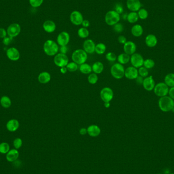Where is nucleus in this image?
<instances>
[{
    "label": "nucleus",
    "instance_id": "obj_22",
    "mask_svg": "<svg viewBox=\"0 0 174 174\" xmlns=\"http://www.w3.org/2000/svg\"><path fill=\"white\" fill-rule=\"evenodd\" d=\"M131 32L133 36L136 37H139L143 35L144 30L142 25L136 24L132 26L131 29Z\"/></svg>",
    "mask_w": 174,
    "mask_h": 174
},
{
    "label": "nucleus",
    "instance_id": "obj_12",
    "mask_svg": "<svg viewBox=\"0 0 174 174\" xmlns=\"http://www.w3.org/2000/svg\"><path fill=\"white\" fill-rule=\"evenodd\" d=\"M127 8L131 12H138L142 7V4L140 0H127Z\"/></svg>",
    "mask_w": 174,
    "mask_h": 174
},
{
    "label": "nucleus",
    "instance_id": "obj_20",
    "mask_svg": "<svg viewBox=\"0 0 174 174\" xmlns=\"http://www.w3.org/2000/svg\"><path fill=\"white\" fill-rule=\"evenodd\" d=\"M157 39L153 34L148 35L145 39V43L149 47H154L157 44Z\"/></svg>",
    "mask_w": 174,
    "mask_h": 174
},
{
    "label": "nucleus",
    "instance_id": "obj_13",
    "mask_svg": "<svg viewBox=\"0 0 174 174\" xmlns=\"http://www.w3.org/2000/svg\"><path fill=\"white\" fill-rule=\"evenodd\" d=\"M21 30L20 25L18 23H14L9 26L7 33L9 37L13 38L19 35Z\"/></svg>",
    "mask_w": 174,
    "mask_h": 174
},
{
    "label": "nucleus",
    "instance_id": "obj_3",
    "mask_svg": "<svg viewBox=\"0 0 174 174\" xmlns=\"http://www.w3.org/2000/svg\"><path fill=\"white\" fill-rule=\"evenodd\" d=\"M72 60L78 65L86 63L88 59V54L82 49H78L74 51L72 54Z\"/></svg>",
    "mask_w": 174,
    "mask_h": 174
},
{
    "label": "nucleus",
    "instance_id": "obj_25",
    "mask_svg": "<svg viewBox=\"0 0 174 174\" xmlns=\"http://www.w3.org/2000/svg\"><path fill=\"white\" fill-rule=\"evenodd\" d=\"M19 156V153L16 149L10 150L6 155V159L8 162H14Z\"/></svg>",
    "mask_w": 174,
    "mask_h": 174
},
{
    "label": "nucleus",
    "instance_id": "obj_4",
    "mask_svg": "<svg viewBox=\"0 0 174 174\" xmlns=\"http://www.w3.org/2000/svg\"><path fill=\"white\" fill-rule=\"evenodd\" d=\"M121 19L120 14L115 10L109 11L105 17V23L109 26H113L119 23Z\"/></svg>",
    "mask_w": 174,
    "mask_h": 174
},
{
    "label": "nucleus",
    "instance_id": "obj_45",
    "mask_svg": "<svg viewBox=\"0 0 174 174\" xmlns=\"http://www.w3.org/2000/svg\"><path fill=\"white\" fill-rule=\"evenodd\" d=\"M13 38L12 37H5L3 39V43L6 45H8L9 44H10L11 42L12 41Z\"/></svg>",
    "mask_w": 174,
    "mask_h": 174
},
{
    "label": "nucleus",
    "instance_id": "obj_6",
    "mask_svg": "<svg viewBox=\"0 0 174 174\" xmlns=\"http://www.w3.org/2000/svg\"><path fill=\"white\" fill-rule=\"evenodd\" d=\"M168 87L165 83H160L155 86L154 92L157 96L162 97L166 96L168 93Z\"/></svg>",
    "mask_w": 174,
    "mask_h": 174
},
{
    "label": "nucleus",
    "instance_id": "obj_1",
    "mask_svg": "<svg viewBox=\"0 0 174 174\" xmlns=\"http://www.w3.org/2000/svg\"><path fill=\"white\" fill-rule=\"evenodd\" d=\"M158 105L162 111L168 112L174 108V100L168 96L162 97L158 101Z\"/></svg>",
    "mask_w": 174,
    "mask_h": 174
},
{
    "label": "nucleus",
    "instance_id": "obj_49",
    "mask_svg": "<svg viewBox=\"0 0 174 174\" xmlns=\"http://www.w3.org/2000/svg\"><path fill=\"white\" fill-rule=\"evenodd\" d=\"M135 80H136V82L137 84H138L139 85H143V81H144L143 77H142L140 76H138L136 78Z\"/></svg>",
    "mask_w": 174,
    "mask_h": 174
},
{
    "label": "nucleus",
    "instance_id": "obj_48",
    "mask_svg": "<svg viewBox=\"0 0 174 174\" xmlns=\"http://www.w3.org/2000/svg\"><path fill=\"white\" fill-rule=\"evenodd\" d=\"M7 32L5 30L0 28V38H4L6 37Z\"/></svg>",
    "mask_w": 174,
    "mask_h": 174
},
{
    "label": "nucleus",
    "instance_id": "obj_15",
    "mask_svg": "<svg viewBox=\"0 0 174 174\" xmlns=\"http://www.w3.org/2000/svg\"><path fill=\"white\" fill-rule=\"evenodd\" d=\"M95 43L94 41L91 39H87L83 43L84 50L87 54H93L95 50Z\"/></svg>",
    "mask_w": 174,
    "mask_h": 174
},
{
    "label": "nucleus",
    "instance_id": "obj_43",
    "mask_svg": "<svg viewBox=\"0 0 174 174\" xmlns=\"http://www.w3.org/2000/svg\"><path fill=\"white\" fill-rule=\"evenodd\" d=\"M23 144V142L21 138H17L15 139L13 142V145L16 149H18L21 147Z\"/></svg>",
    "mask_w": 174,
    "mask_h": 174
},
{
    "label": "nucleus",
    "instance_id": "obj_55",
    "mask_svg": "<svg viewBox=\"0 0 174 174\" xmlns=\"http://www.w3.org/2000/svg\"></svg>",
    "mask_w": 174,
    "mask_h": 174
},
{
    "label": "nucleus",
    "instance_id": "obj_40",
    "mask_svg": "<svg viewBox=\"0 0 174 174\" xmlns=\"http://www.w3.org/2000/svg\"><path fill=\"white\" fill-rule=\"evenodd\" d=\"M113 30L114 31L117 33H120L123 31L124 30V26L122 25V23H116V25H113Z\"/></svg>",
    "mask_w": 174,
    "mask_h": 174
},
{
    "label": "nucleus",
    "instance_id": "obj_27",
    "mask_svg": "<svg viewBox=\"0 0 174 174\" xmlns=\"http://www.w3.org/2000/svg\"><path fill=\"white\" fill-rule=\"evenodd\" d=\"M117 60L119 63L122 65L126 64L130 61V56L126 53H122L118 56Z\"/></svg>",
    "mask_w": 174,
    "mask_h": 174
},
{
    "label": "nucleus",
    "instance_id": "obj_30",
    "mask_svg": "<svg viewBox=\"0 0 174 174\" xmlns=\"http://www.w3.org/2000/svg\"><path fill=\"white\" fill-rule=\"evenodd\" d=\"M164 83L168 87H174V74H168L164 78Z\"/></svg>",
    "mask_w": 174,
    "mask_h": 174
},
{
    "label": "nucleus",
    "instance_id": "obj_14",
    "mask_svg": "<svg viewBox=\"0 0 174 174\" xmlns=\"http://www.w3.org/2000/svg\"><path fill=\"white\" fill-rule=\"evenodd\" d=\"M143 86L144 88L148 91H151L154 90L155 86V83L152 76L146 77L145 79H144Z\"/></svg>",
    "mask_w": 174,
    "mask_h": 174
},
{
    "label": "nucleus",
    "instance_id": "obj_34",
    "mask_svg": "<svg viewBox=\"0 0 174 174\" xmlns=\"http://www.w3.org/2000/svg\"><path fill=\"white\" fill-rule=\"evenodd\" d=\"M137 13H138L139 19H142V20L147 19L148 17V15H149L148 11L144 8L140 9Z\"/></svg>",
    "mask_w": 174,
    "mask_h": 174
},
{
    "label": "nucleus",
    "instance_id": "obj_52",
    "mask_svg": "<svg viewBox=\"0 0 174 174\" xmlns=\"http://www.w3.org/2000/svg\"><path fill=\"white\" fill-rule=\"evenodd\" d=\"M80 134L81 135H85L87 133V129L86 128H82L80 130Z\"/></svg>",
    "mask_w": 174,
    "mask_h": 174
},
{
    "label": "nucleus",
    "instance_id": "obj_47",
    "mask_svg": "<svg viewBox=\"0 0 174 174\" xmlns=\"http://www.w3.org/2000/svg\"><path fill=\"white\" fill-rule=\"evenodd\" d=\"M59 50L60 52V53L63 54H66V53L68 52V48L67 47V45L65 46H61L59 48Z\"/></svg>",
    "mask_w": 174,
    "mask_h": 174
},
{
    "label": "nucleus",
    "instance_id": "obj_51",
    "mask_svg": "<svg viewBox=\"0 0 174 174\" xmlns=\"http://www.w3.org/2000/svg\"><path fill=\"white\" fill-rule=\"evenodd\" d=\"M168 94H169L170 97L174 100V87L171 88L168 91Z\"/></svg>",
    "mask_w": 174,
    "mask_h": 174
},
{
    "label": "nucleus",
    "instance_id": "obj_32",
    "mask_svg": "<svg viewBox=\"0 0 174 174\" xmlns=\"http://www.w3.org/2000/svg\"><path fill=\"white\" fill-rule=\"evenodd\" d=\"M89 31L87 28L82 27L78 30V36L81 38H87L89 35Z\"/></svg>",
    "mask_w": 174,
    "mask_h": 174
},
{
    "label": "nucleus",
    "instance_id": "obj_37",
    "mask_svg": "<svg viewBox=\"0 0 174 174\" xmlns=\"http://www.w3.org/2000/svg\"><path fill=\"white\" fill-rule=\"evenodd\" d=\"M143 65L147 69H151L154 67L155 62L152 59H147L146 60H144Z\"/></svg>",
    "mask_w": 174,
    "mask_h": 174
},
{
    "label": "nucleus",
    "instance_id": "obj_38",
    "mask_svg": "<svg viewBox=\"0 0 174 174\" xmlns=\"http://www.w3.org/2000/svg\"><path fill=\"white\" fill-rule=\"evenodd\" d=\"M10 147L8 144L6 143H2L0 144V153L6 154L9 151Z\"/></svg>",
    "mask_w": 174,
    "mask_h": 174
},
{
    "label": "nucleus",
    "instance_id": "obj_31",
    "mask_svg": "<svg viewBox=\"0 0 174 174\" xmlns=\"http://www.w3.org/2000/svg\"><path fill=\"white\" fill-rule=\"evenodd\" d=\"M107 50L106 45L103 43H99L96 45L95 52L98 55H102Z\"/></svg>",
    "mask_w": 174,
    "mask_h": 174
},
{
    "label": "nucleus",
    "instance_id": "obj_56",
    "mask_svg": "<svg viewBox=\"0 0 174 174\" xmlns=\"http://www.w3.org/2000/svg\"></svg>",
    "mask_w": 174,
    "mask_h": 174
},
{
    "label": "nucleus",
    "instance_id": "obj_41",
    "mask_svg": "<svg viewBox=\"0 0 174 174\" xmlns=\"http://www.w3.org/2000/svg\"><path fill=\"white\" fill-rule=\"evenodd\" d=\"M43 2V0H29V3L31 6L34 8L40 7Z\"/></svg>",
    "mask_w": 174,
    "mask_h": 174
},
{
    "label": "nucleus",
    "instance_id": "obj_26",
    "mask_svg": "<svg viewBox=\"0 0 174 174\" xmlns=\"http://www.w3.org/2000/svg\"><path fill=\"white\" fill-rule=\"evenodd\" d=\"M92 69L95 74H100L103 71L104 65L101 62H96L93 64Z\"/></svg>",
    "mask_w": 174,
    "mask_h": 174
},
{
    "label": "nucleus",
    "instance_id": "obj_44",
    "mask_svg": "<svg viewBox=\"0 0 174 174\" xmlns=\"http://www.w3.org/2000/svg\"><path fill=\"white\" fill-rule=\"evenodd\" d=\"M115 10L118 13L120 14H121L122 13H123L124 11V9L123 7L122 6L121 4H117L116 5Z\"/></svg>",
    "mask_w": 174,
    "mask_h": 174
},
{
    "label": "nucleus",
    "instance_id": "obj_17",
    "mask_svg": "<svg viewBox=\"0 0 174 174\" xmlns=\"http://www.w3.org/2000/svg\"><path fill=\"white\" fill-rule=\"evenodd\" d=\"M124 52L127 54L132 55L135 53L136 50V44L131 41H128L124 44Z\"/></svg>",
    "mask_w": 174,
    "mask_h": 174
},
{
    "label": "nucleus",
    "instance_id": "obj_9",
    "mask_svg": "<svg viewBox=\"0 0 174 174\" xmlns=\"http://www.w3.org/2000/svg\"><path fill=\"white\" fill-rule=\"evenodd\" d=\"M100 95L101 99L104 102H110L113 98V91L109 87H105L101 90Z\"/></svg>",
    "mask_w": 174,
    "mask_h": 174
},
{
    "label": "nucleus",
    "instance_id": "obj_35",
    "mask_svg": "<svg viewBox=\"0 0 174 174\" xmlns=\"http://www.w3.org/2000/svg\"><path fill=\"white\" fill-rule=\"evenodd\" d=\"M98 80V77L97 75V74H95V73L90 74L88 77V80L89 83L92 85L96 84Z\"/></svg>",
    "mask_w": 174,
    "mask_h": 174
},
{
    "label": "nucleus",
    "instance_id": "obj_2",
    "mask_svg": "<svg viewBox=\"0 0 174 174\" xmlns=\"http://www.w3.org/2000/svg\"><path fill=\"white\" fill-rule=\"evenodd\" d=\"M43 50L48 56H56L59 50V45L54 40H46L43 45Z\"/></svg>",
    "mask_w": 174,
    "mask_h": 174
},
{
    "label": "nucleus",
    "instance_id": "obj_36",
    "mask_svg": "<svg viewBox=\"0 0 174 174\" xmlns=\"http://www.w3.org/2000/svg\"><path fill=\"white\" fill-rule=\"evenodd\" d=\"M66 67L67 68V70L70 72H76L78 70V64L74 62L68 63Z\"/></svg>",
    "mask_w": 174,
    "mask_h": 174
},
{
    "label": "nucleus",
    "instance_id": "obj_8",
    "mask_svg": "<svg viewBox=\"0 0 174 174\" xmlns=\"http://www.w3.org/2000/svg\"><path fill=\"white\" fill-rule=\"evenodd\" d=\"M84 20L83 15L79 11L74 10L70 13V21L74 25H82V23Z\"/></svg>",
    "mask_w": 174,
    "mask_h": 174
},
{
    "label": "nucleus",
    "instance_id": "obj_11",
    "mask_svg": "<svg viewBox=\"0 0 174 174\" xmlns=\"http://www.w3.org/2000/svg\"><path fill=\"white\" fill-rule=\"evenodd\" d=\"M70 35L66 31H63L57 36V42L60 46H65L69 43L70 41Z\"/></svg>",
    "mask_w": 174,
    "mask_h": 174
},
{
    "label": "nucleus",
    "instance_id": "obj_16",
    "mask_svg": "<svg viewBox=\"0 0 174 174\" xmlns=\"http://www.w3.org/2000/svg\"><path fill=\"white\" fill-rule=\"evenodd\" d=\"M138 76V69L133 66L128 67L125 70L124 76L129 80L136 79Z\"/></svg>",
    "mask_w": 174,
    "mask_h": 174
},
{
    "label": "nucleus",
    "instance_id": "obj_42",
    "mask_svg": "<svg viewBox=\"0 0 174 174\" xmlns=\"http://www.w3.org/2000/svg\"><path fill=\"white\" fill-rule=\"evenodd\" d=\"M105 58L109 62H115L117 59L115 54L112 52L107 53L105 55Z\"/></svg>",
    "mask_w": 174,
    "mask_h": 174
},
{
    "label": "nucleus",
    "instance_id": "obj_24",
    "mask_svg": "<svg viewBox=\"0 0 174 174\" xmlns=\"http://www.w3.org/2000/svg\"><path fill=\"white\" fill-rule=\"evenodd\" d=\"M38 80L41 84H47L50 82L51 76L50 74L47 72H42L38 76Z\"/></svg>",
    "mask_w": 174,
    "mask_h": 174
},
{
    "label": "nucleus",
    "instance_id": "obj_29",
    "mask_svg": "<svg viewBox=\"0 0 174 174\" xmlns=\"http://www.w3.org/2000/svg\"><path fill=\"white\" fill-rule=\"evenodd\" d=\"M79 69L80 72H81L82 74H90L91 72L92 71V67L89 64L86 63L80 65Z\"/></svg>",
    "mask_w": 174,
    "mask_h": 174
},
{
    "label": "nucleus",
    "instance_id": "obj_7",
    "mask_svg": "<svg viewBox=\"0 0 174 174\" xmlns=\"http://www.w3.org/2000/svg\"><path fill=\"white\" fill-rule=\"evenodd\" d=\"M54 62L55 65L58 67H66L69 63V59L66 54L61 53L57 54L54 59Z\"/></svg>",
    "mask_w": 174,
    "mask_h": 174
},
{
    "label": "nucleus",
    "instance_id": "obj_33",
    "mask_svg": "<svg viewBox=\"0 0 174 174\" xmlns=\"http://www.w3.org/2000/svg\"><path fill=\"white\" fill-rule=\"evenodd\" d=\"M0 102L3 107L5 108H8L11 105V101L10 99L6 96H3L1 99Z\"/></svg>",
    "mask_w": 174,
    "mask_h": 174
},
{
    "label": "nucleus",
    "instance_id": "obj_54",
    "mask_svg": "<svg viewBox=\"0 0 174 174\" xmlns=\"http://www.w3.org/2000/svg\"><path fill=\"white\" fill-rule=\"evenodd\" d=\"M104 105H105V107L106 108H109L110 107V106H111V104H110L109 102H105Z\"/></svg>",
    "mask_w": 174,
    "mask_h": 174
},
{
    "label": "nucleus",
    "instance_id": "obj_50",
    "mask_svg": "<svg viewBox=\"0 0 174 174\" xmlns=\"http://www.w3.org/2000/svg\"><path fill=\"white\" fill-rule=\"evenodd\" d=\"M90 22L88 20H87V19H84L82 23L83 27L86 28H88L90 26Z\"/></svg>",
    "mask_w": 174,
    "mask_h": 174
},
{
    "label": "nucleus",
    "instance_id": "obj_53",
    "mask_svg": "<svg viewBox=\"0 0 174 174\" xmlns=\"http://www.w3.org/2000/svg\"><path fill=\"white\" fill-rule=\"evenodd\" d=\"M60 72H61L62 74H66L67 72V68H66V67H61V69H60Z\"/></svg>",
    "mask_w": 174,
    "mask_h": 174
},
{
    "label": "nucleus",
    "instance_id": "obj_19",
    "mask_svg": "<svg viewBox=\"0 0 174 174\" xmlns=\"http://www.w3.org/2000/svg\"><path fill=\"white\" fill-rule=\"evenodd\" d=\"M43 28L47 33H52L56 29V25L53 21L47 20L43 24Z\"/></svg>",
    "mask_w": 174,
    "mask_h": 174
},
{
    "label": "nucleus",
    "instance_id": "obj_5",
    "mask_svg": "<svg viewBox=\"0 0 174 174\" xmlns=\"http://www.w3.org/2000/svg\"><path fill=\"white\" fill-rule=\"evenodd\" d=\"M125 68L123 65L120 63L114 64L111 68V76L116 79H121L125 75Z\"/></svg>",
    "mask_w": 174,
    "mask_h": 174
},
{
    "label": "nucleus",
    "instance_id": "obj_39",
    "mask_svg": "<svg viewBox=\"0 0 174 174\" xmlns=\"http://www.w3.org/2000/svg\"><path fill=\"white\" fill-rule=\"evenodd\" d=\"M138 74L143 78H146L149 74V72L148 69L145 67H141L139 68L138 70Z\"/></svg>",
    "mask_w": 174,
    "mask_h": 174
},
{
    "label": "nucleus",
    "instance_id": "obj_21",
    "mask_svg": "<svg viewBox=\"0 0 174 174\" xmlns=\"http://www.w3.org/2000/svg\"><path fill=\"white\" fill-rule=\"evenodd\" d=\"M100 128L96 125H91L87 128V133L92 137H97L100 134Z\"/></svg>",
    "mask_w": 174,
    "mask_h": 174
},
{
    "label": "nucleus",
    "instance_id": "obj_23",
    "mask_svg": "<svg viewBox=\"0 0 174 174\" xmlns=\"http://www.w3.org/2000/svg\"><path fill=\"white\" fill-rule=\"evenodd\" d=\"M19 126V122L17 120L15 119L9 120L6 124L7 129L11 132H14L17 130Z\"/></svg>",
    "mask_w": 174,
    "mask_h": 174
},
{
    "label": "nucleus",
    "instance_id": "obj_10",
    "mask_svg": "<svg viewBox=\"0 0 174 174\" xmlns=\"http://www.w3.org/2000/svg\"><path fill=\"white\" fill-rule=\"evenodd\" d=\"M130 61L133 67L138 68L143 66L144 60L141 54L138 53H134L130 57Z\"/></svg>",
    "mask_w": 174,
    "mask_h": 174
},
{
    "label": "nucleus",
    "instance_id": "obj_46",
    "mask_svg": "<svg viewBox=\"0 0 174 174\" xmlns=\"http://www.w3.org/2000/svg\"><path fill=\"white\" fill-rule=\"evenodd\" d=\"M118 42H119L120 43L122 44H125L127 41L126 37L123 35H120V36H119L118 38Z\"/></svg>",
    "mask_w": 174,
    "mask_h": 174
},
{
    "label": "nucleus",
    "instance_id": "obj_18",
    "mask_svg": "<svg viewBox=\"0 0 174 174\" xmlns=\"http://www.w3.org/2000/svg\"><path fill=\"white\" fill-rule=\"evenodd\" d=\"M7 56L12 61H17L20 58V53L17 48L11 47L7 50Z\"/></svg>",
    "mask_w": 174,
    "mask_h": 174
},
{
    "label": "nucleus",
    "instance_id": "obj_28",
    "mask_svg": "<svg viewBox=\"0 0 174 174\" xmlns=\"http://www.w3.org/2000/svg\"><path fill=\"white\" fill-rule=\"evenodd\" d=\"M138 13L136 12H130L127 14V21L130 23H134L138 21Z\"/></svg>",
    "mask_w": 174,
    "mask_h": 174
}]
</instances>
